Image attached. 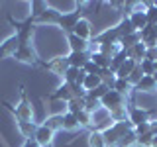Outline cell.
<instances>
[{
  "mask_svg": "<svg viewBox=\"0 0 157 147\" xmlns=\"http://www.w3.org/2000/svg\"><path fill=\"white\" fill-rule=\"evenodd\" d=\"M134 130V126H132L130 120H124V122H116V124H112L110 127H106L104 131H102V137H104V143L108 147H116L118 141L124 137L128 131Z\"/></svg>",
  "mask_w": 157,
  "mask_h": 147,
  "instance_id": "6da1fadb",
  "label": "cell"
},
{
  "mask_svg": "<svg viewBox=\"0 0 157 147\" xmlns=\"http://www.w3.org/2000/svg\"><path fill=\"white\" fill-rule=\"evenodd\" d=\"M100 104L108 112H114V110H120V108H126V98H124V94H120L116 90H108L106 96L100 100Z\"/></svg>",
  "mask_w": 157,
  "mask_h": 147,
  "instance_id": "7a4b0ae2",
  "label": "cell"
},
{
  "mask_svg": "<svg viewBox=\"0 0 157 147\" xmlns=\"http://www.w3.org/2000/svg\"><path fill=\"white\" fill-rule=\"evenodd\" d=\"M14 59H18L22 63H29V65H36L37 63V55L32 49V45H20L18 51L14 53Z\"/></svg>",
  "mask_w": 157,
  "mask_h": 147,
  "instance_id": "3957f363",
  "label": "cell"
},
{
  "mask_svg": "<svg viewBox=\"0 0 157 147\" xmlns=\"http://www.w3.org/2000/svg\"><path fill=\"white\" fill-rule=\"evenodd\" d=\"M140 37H141V43L149 49V47H157V26H147L140 32Z\"/></svg>",
  "mask_w": 157,
  "mask_h": 147,
  "instance_id": "277c9868",
  "label": "cell"
},
{
  "mask_svg": "<svg viewBox=\"0 0 157 147\" xmlns=\"http://www.w3.org/2000/svg\"><path fill=\"white\" fill-rule=\"evenodd\" d=\"M53 100H63V102H71L73 98H77L75 94V86L73 85H69V82H63L61 86H59V90H55L51 94Z\"/></svg>",
  "mask_w": 157,
  "mask_h": 147,
  "instance_id": "5b68a950",
  "label": "cell"
},
{
  "mask_svg": "<svg viewBox=\"0 0 157 147\" xmlns=\"http://www.w3.org/2000/svg\"><path fill=\"white\" fill-rule=\"evenodd\" d=\"M14 116H16L18 124H20V122H32L33 112H32V106H29V102L26 100V96H22V102H20V106L14 110Z\"/></svg>",
  "mask_w": 157,
  "mask_h": 147,
  "instance_id": "8992f818",
  "label": "cell"
},
{
  "mask_svg": "<svg viewBox=\"0 0 157 147\" xmlns=\"http://www.w3.org/2000/svg\"><path fill=\"white\" fill-rule=\"evenodd\" d=\"M78 20H81V12H69V14H63V16L59 18V26L65 29V32L73 33V29H75Z\"/></svg>",
  "mask_w": 157,
  "mask_h": 147,
  "instance_id": "52a82bcc",
  "label": "cell"
},
{
  "mask_svg": "<svg viewBox=\"0 0 157 147\" xmlns=\"http://www.w3.org/2000/svg\"><path fill=\"white\" fill-rule=\"evenodd\" d=\"M18 47H20V39H18V36L8 37L6 41L0 45V59H4V57H8V55L14 57V53L18 51Z\"/></svg>",
  "mask_w": 157,
  "mask_h": 147,
  "instance_id": "ba28073f",
  "label": "cell"
},
{
  "mask_svg": "<svg viewBox=\"0 0 157 147\" xmlns=\"http://www.w3.org/2000/svg\"><path fill=\"white\" fill-rule=\"evenodd\" d=\"M128 120L132 122V126H140L149 122V112L144 110V108H130V114H128Z\"/></svg>",
  "mask_w": 157,
  "mask_h": 147,
  "instance_id": "9c48e42d",
  "label": "cell"
},
{
  "mask_svg": "<svg viewBox=\"0 0 157 147\" xmlns=\"http://www.w3.org/2000/svg\"><path fill=\"white\" fill-rule=\"evenodd\" d=\"M33 139L39 143V147H47V145H51V141H53V131L49 130L47 126H39L36 135H33Z\"/></svg>",
  "mask_w": 157,
  "mask_h": 147,
  "instance_id": "30bf717a",
  "label": "cell"
},
{
  "mask_svg": "<svg viewBox=\"0 0 157 147\" xmlns=\"http://www.w3.org/2000/svg\"><path fill=\"white\" fill-rule=\"evenodd\" d=\"M67 61H69V67L82 69L88 61H90V53H88V51H85V53H75V51H71V55L67 57Z\"/></svg>",
  "mask_w": 157,
  "mask_h": 147,
  "instance_id": "8fae6325",
  "label": "cell"
},
{
  "mask_svg": "<svg viewBox=\"0 0 157 147\" xmlns=\"http://www.w3.org/2000/svg\"><path fill=\"white\" fill-rule=\"evenodd\" d=\"M130 22H132V26L136 28V32H141V29L147 26V14H145V10H136V12H132L130 14Z\"/></svg>",
  "mask_w": 157,
  "mask_h": 147,
  "instance_id": "7c38bea8",
  "label": "cell"
},
{
  "mask_svg": "<svg viewBox=\"0 0 157 147\" xmlns=\"http://www.w3.org/2000/svg\"><path fill=\"white\" fill-rule=\"evenodd\" d=\"M69 45H71V51H75V53H85V51H88L90 43H88L86 39L77 37L75 33H69Z\"/></svg>",
  "mask_w": 157,
  "mask_h": 147,
  "instance_id": "4fadbf2b",
  "label": "cell"
},
{
  "mask_svg": "<svg viewBox=\"0 0 157 147\" xmlns=\"http://www.w3.org/2000/svg\"><path fill=\"white\" fill-rule=\"evenodd\" d=\"M73 33H75L77 37L86 39V41H88V37H90V22H88V20H85V18H81V20L77 22L75 29H73Z\"/></svg>",
  "mask_w": 157,
  "mask_h": 147,
  "instance_id": "5bb4252c",
  "label": "cell"
},
{
  "mask_svg": "<svg viewBox=\"0 0 157 147\" xmlns=\"http://www.w3.org/2000/svg\"><path fill=\"white\" fill-rule=\"evenodd\" d=\"M45 67L49 71L57 73V75H65V71L69 69V61H67V57H57V59H53L51 63H47Z\"/></svg>",
  "mask_w": 157,
  "mask_h": 147,
  "instance_id": "9a60e30c",
  "label": "cell"
},
{
  "mask_svg": "<svg viewBox=\"0 0 157 147\" xmlns=\"http://www.w3.org/2000/svg\"><path fill=\"white\" fill-rule=\"evenodd\" d=\"M126 51H128V59H132V61H136V63H141L145 59L147 47L144 43H137V45H134L132 49H126Z\"/></svg>",
  "mask_w": 157,
  "mask_h": 147,
  "instance_id": "2e32d148",
  "label": "cell"
},
{
  "mask_svg": "<svg viewBox=\"0 0 157 147\" xmlns=\"http://www.w3.org/2000/svg\"><path fill=\"white\" fill-rule=\"evenodd\" d=\"M137 63L136 61H132V59H126L124 63H122L120 67H118V71H116V78H128L130 77V73L136 69Z\"/></svg>",
  "mask_w": 157,
  "mask_h": 147,
  "instance_id": "e0dca14e",
  "label": "cell"
},
{
  "mask_svg": "<svg viewBox=\"0 0 157 147\" xmlns=\"http://www.w3.org/2000/svg\"><path fill=\"white\" fill-rule=\"evenodd\" d=\"M116 32H118V36L122 37H126V36H130V33H136V28L132 26V22H130V18H124L120 24L116 26Z\"/></svg>",
  "mask_w": 157,
  "mask_h": 147,
  "instance_id": "ac0fdd59",
  "label": "cell"
},
{
  "mask_svg": "<svg viewBox=\"0 0 157 147\" xmlns=\"http://www.w3.org/2000/svg\"><path fill=\"white\" fill-rule=\"evenodd\" d=\"M136 90H144V92H153L157 90V82L153 77H144L140 82L136 85Z\"/></svg>",
  "mask_w": 157,
  "mask_h": 147,
  "instance_id": "d6986e66",
  "label": "cell"
},
{
  "mask_svg": "<svg viewBox=\"0 0 157 147\" xmlns=\"http://www.w3.org/2000/svg\"><path fill=\"white\" fill-rule=\"evenodd\" d=\"M18 130H20V134H22L24 137L32 139V137L36 135V131H37V126L33 124V122H20V124H18Z\"/></svg>",
  "mask_w": 157,
  "mask_h": 147,
  "instance_id": "ffe728a7",
  "label": "cell"
},
{
  "mask_svg": "<svg viewBox=\"0 0 157 147\" xmlns=\"http://www.w3.org/2000/svg\"><path fill=\"white\" fill-rule=\"evenodd\" d=\"M137 43H141L140 32L130 33V36H126V37H122V39H120V47H122V49H132L134 45H137Z\"/></svg>",
  "mask_w": 157,
  "mask_h": 147,
  "instance_id": "44dd1931",
  "label": "cell"
},
{
  "mask_svg": "<svg viewBox=\"0 0 157 147\" xmlns=\"http://www.w3.org/2000/svg\"><path fill=\"white\" fill-rule=\"evenodd\" d=\"M59 18H61V14H59L57 10H53V8H47L45 12H43L41 16L37 18V22H47V24H59Z\"/></svg>",
  "mask_w": 157,
  "mask_h": 147,
  "instance_id": "7402d4cb",
  "label": "cell"
},
{
  "mask_svg": "<svg viewBox=\"0 0 157 147\" xmlns=\"http://www.w3.org/2000/svg\"><path fill=\"white\" fill-rule=\"evenodd\" d=\"M90 61L94 63V65H98L100 69H106V67H110V61H112V59L106 57L104 53L96 51V53H90Z\"/></svg>",
  "mask_w": 157,
  "mask_h": 147,
  "instance_id": "603a6c76",
  "label": "cell"
},
{
  "mask_svg": "<svg viewBox=\"0 0 157 147\" xmlns=\"http://www.w3.org/2000/svg\"><path fill=\"white\" fill-rule=\"evenodd\" d=\"M77 127H78L77 116L71 114V112H65L63 114V130H77Z\"/></svg>",
  "mask_w": 157,
  "mask_h": 147,
  "instance_id": "cb8c5ba5",
  "label": "cell"
},
{
  "mask_svg": "<svg viewBox=\"0 0 157 147\" xmlns=\"http://www.w3.org/2000/svg\"><path fill=\"white\" fill-rule=\"evenodd\" d=\"M81 110H85V98H73L71 102H67V112L78 114Z\"/></svg>",
  "mask_w": 157,
  "mask_h": 147,
  "instance_id": "d4e9b609",
  "label": "cell"
},
{
  "mask_svg": "<svg viewBox=\"0 0 157 147\" xmlns=\"http://www.w3.org/2000/svg\"><path fill=\"white\" fill-rule=\"evenodd\" d=\"M32 10H33V12H32V16H29V18L36 22V20L47 10V4H45V2H41V0H36V2H32Z\"/></svg>",
  "mask_w": 157,
  "mask_h": 147,
  "instance_id": "484cf974",
  "label": "cell"
},
{
  "mask_svg": "<svg viewBox=\"0 0 157 147\" xmlns=\"http://www.w3.org/2000/svg\"><path fill=\"white\" fill-rule=\"evenodd\" d=\"M100 85H102L100 77H90V75H86L85 82H82V88H85L86 92H90V90H94V88H96V86H100Z\"/></svg>",
  "mask_w": 157,
  "mask_h": 147,
  "instance_id": "4316f807",
  "label": "cell"
},
{
  "mask_svg": "<svg viewBox=\"0 0 157 147\" xmlns=\"http://www.w3.org/2000/svg\"><path fill=\"white\" fill-rule=\"evenodd\" d=\"M134 143H137V135L134 134V130H132V131H128V134L122 137L120 141H118L116 147H132Z\"/></svg>",
  "mask_w": 157,
  "mask_h": 147,
  "instance_id": "83f0119b",
  "label": "cell"
},
{
  "mask_svg": "<svg viewBox=\"0 0 157 147\" xmlns=\"http://www.w3.org/2000/svg\"><path fill=\"white\" fill-rule=\"evenodd\" d=\"M43 126H47V127H49L51 131H55V130H59V127H63V114L47 118V122H45Z\"/></svg>",
  "mask_w": 157,
  "mask_h": 147,
  "instance_id": "f1b7e54d",
  "label": "cell"
},
{
  "mask_svg": "<svg viewBox=\"0 0 157 147\" xmlns=\"http://www.w3.org/2000/svg\"><path fill=\"white\" fill-rule=\"evenodd\" d=\"M130 88H132V85L128 82V78H116V82H114V86H112V90L120 92V94H126Z\"/></svg>",
  "mask_w": 157,
  "mask_h": 147,
  "instance_id": "f546056e",
  "label": "cell"
},
{
  "mask_svg": "<svg viewBox=\"0 0 157 147\" xmlns=\"http://www.w3.org/2000/svg\"><path fill=\"white\" fill-rule=\"evenodd\" d=\"M88 145H90V147H106L104 137H102L100 131H92L90 137H88Z\"/></svg>",
  "mask_w": 157,
  "mask_h": 147,
  "instance_id": "4dcf8cb0",
  "label": "cell"
},
{
  "mask_svg": "<svg viewBox=\"0 0 157 147\" xmlns=\"http://www.w3.org/2000/svg\"><path fill=\"white\" fill-rule=\"evenodd\" d=\"M141 78H144V73H141V67H140V63H137V65H136V69L130 73V77H128V82H130L132 86H136L137 82L141 81Z\"/></svg>",
  "mask_w": 157,
  "mask_h": 147,
  "instance_id": "1f68e13d",
  "label": "cell"
},
{
  "mask_svg": "<svg viewBox=\"0 0 157 147\" xmlns=\"http://www.w3.org/2000/svg\"><path fill=\"white\" fill-rule=\"evenodd\" d=\"M140 67H141L144 77H153L155 75V63L153 61H147V59H144V61L140 63Z\"/></svg>",
  "mask_w": 157,
  "mask_h": 147,
  "instance_id": "d6a6232c",
  "label": "cell"
},
{
  "mask_svg": "<svg viewBox=\"0 0 157 147\" xmlns=\"http://www.w3.org/2000/svg\"><path fill=\"white\" fill-rule=\"evenodd\" d=\"M108 90H110V88H108L106 85H104V82H102V85L100 86H96L94 88V90H90V92H86V94L88 96H92V98H96V100H102V98H104L106 96V92Z\"/></svg>",
  "mask_w": 157,
  "mask_h": 147,
  "instance_id": "836d02e7",
  "label": "cell"
},
{
  "mask_svg": "<svg viewBox=\"0 0 157 147\" xmlns=\"http://www.w3.org/2000/svg\"><path fill=\"white\" fill-rule=\"evenodd\" d=\"M78 71L81 69H75V67H69L67 71H65V82H69V85H75L77 82V78H78Z\"/></svg>",
  "mask_w": 157,
  "mask_h": 147,
  "instance_id": "e575fe53",
  "label": "cell"
},
{
  "mask_svg": "<svg viewBox=\"0 0 157 147\" xmlns=\"http://www.w3.org/2000/svg\"><path fill=\"white\" fill-rule=\"evenodd\" d=\"M153 131H145V134H141V135H137V145H145V147H151V141H153Z\"/></svg>",
  "mask_w": 157,
  "mask_h": 147,
  "instance_id": "d590c367",
  "label": "cell"
},
{
  "mask_svg": "<svg viewBox=\"0 0 157 147\" xmlns=\"http://www.w3.org/2000/svg\"><path fill=\"white\" fill-rule=\"evenodd\" d=\"M82 71H85L86 75H90V77H100V71H102V69L98 67V65H94L92 61H88L86 65L82 67Z\"/></svg>",
  "mask_w": 157,
  "mask_h": 147,
  "instance_id": "8d00e7d4",
  "label": "cell"
},
{
  "mask_svg": "<svg viewBox=\"0 0 157 147\" xmlns=\"http://www.w3.org/2000/svg\"><path fill=\"white\" fill-rule=\"evenodd\" d=\"M77 116V122H78V126H88L90 124V112H86V110H81L78 114H75Z\"/></svg>",
  "mask_w": 157,
  "mask_h": 147,
  "instance_id": "74e56055",
  "label": "cell"
},
{
  "mask_svg": "<svg viewBox=\"0 0 157 147\" xmlns=\"http://www.w3.org/2000/svg\"><path fill=\"white\" fill-rule=\"evenodd\" d=\"M98 104H100V100H96V98H92V96H85V110L86 112H92V110H96Z\"/></svg>",
  "mask_w": 157,
  "mask_h": 147,
  "instance_id": "f35d334b",
  "label": "cell"
},
{
  "mask_svg": "<svg viewBox=\"0 0 157 147\" xmlns=\"http://www.w3.org/2000/svg\"><path fill=\"white\" fill-rule=\"evenodd\" d=\"M149 130H151V124H149V122H145V124H140V126L134 127V134L136 135H141V134H145V131H149Z\"/></svg>",
  "mask_w": 157,
  "mask_h": 147,
  "instance_id": "ab89813d",
  "label": "cell"
},
{
  "mask_svg": "<svg viewBox=\"0 0 157 147\" xmlns=\"http://www.w3.org/2000/svg\"><path fill=\"white\" fill-rule=\"evenodd\" d=\"M145 59L147 61H153V63H157V47H149L145 51Z\"/></svg>",
  "mask_w": 157,
  "mask_h": 147,
  "instance_id": "60d3db41",
  "label": "cell"
},
{
  "mask_svg": "<svg viewBox=\"0 0 157 147\" xmlns=\"http://www.w3.org/2000/svg\"><path fill=\"white\" fill-rule=\"evenodd\" d=\"M24 147H39V143H37V141L32 137V139H26V143H24Z\"/></svg>",
  "mask_w": 157,
  "mask_h": 147,
  "instance_id": "b9f144b4",
  "label": "cell"
},
{
  "mask_svg": "<svg viewBox=\"0 0 157 147\" xmlns=\"http://www.w3.org/2000/svg\"><path fill=\"white\" fill-rule=\"evenodd\" d=\"M151 147H157V134L153 135V141H151Z\"/></svg>",
  "mask_w": 157,
  "mask_h": 147,
  "instance_id": "7bdbcfd3",
  "label": "cell"
},
{
  "mask_svg": "<svg viewBox=\"0 0 157 147\" xmlns=\"http://www.w3.org/2000/svg\"><path fill=\"white\" fill-rule=\"evenodd\" d=\"M106 147H108V145H106Z\"/></svg>",
  "mask_w": 157,
  "mask_h": 147,
  "instance_id": "ee69618b",
  "label": "cell"
}]
</instances>
